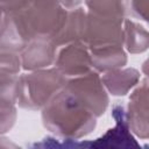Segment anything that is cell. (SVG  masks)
I'll use <instances>...</instances> for the list:
<instances>
[{
	"label": "cell",
	"mask_w": 149,
	"mask_h": 149,
	"mask_svg": "<svg viewBox=\"0 0 149 149\" xmlns=\"http://www.w3.org/2000/svg\"><path fill=\"white\" fill-rule=\"evenodd\" d=\"M0 6L24 44L38 37L51 40L68 13L56 0H0Z\"/></svg>",
	"instance_id": "obj_1"
},
{
	"label": "cell",
	"mask_w": 149,
	"mask_h": 149,
	"mask_svg": "<svg viewBox=\"0 0 149 149\" xmlns=\"http://www.w3.org/2000/svg\"><path fill=\"white\" fill-rule=\"evenodd\" d=\"M41 118L50 133L68 141L88 135L97 126V116L64 86L42 108Z\"/></svg>",
	"instance_id": "obj_2"
},
{
	"label": "cell",
	"mask_w": 149,
	"mask_h": 149,
	"mask_svg": "<svg viewBox=\"0 0 149 149\" xmlns=\"http://www.w3.org/2000/svg\"><path fill=\"white\" fill-rule=\"evenodd\" d=\"M66 80L68 78L55 66L22 73L17 77L16 105L30 111L42 109Z\"/></svg>",
	"instance_id": "obj_3"
},
{
	"label": "cell",
	"mask_w": 149,
	"mask_h": 149,
	"mask_svg": "<svg viewBox=\"0 0 149 149\" xmlns=\"http://www.w3.org/2000/svg\"><path fill=\"white\" fill-rule=\"evenodd\" d=\"M123 20L86 10L84 34L81 42L88 49L123 45Z\"/></svg>",
	"instance_id": "obj_4"
},
{
	"label": "cell",
	"mask_w": 149,
	"mask_h": 149,
	"mask_svg": "<svg viewBox=\"0 0 149 149\" xmlns=\"http://www.w3.org/2000/svg\"><path fill=\"white\" fill-rule=\"evenodd\" d=\"M64 87L80 99L97 118L106 112L109 98L99 72L92 70L84 76L69 78Z\"/></svg>",
	"instance_id": "obj_5"
},
{
	"label": "cell",
	"mask_w": 149,
	"mask_h": 149,
	"mask_svg": "<svg viewBox=\"0 0 149 149\" xmlns=\"http://www.w3.org/2000/svg\"><path fill=\"white\" fill-rule=\"evenodd\" d=\"M54 66L68 79L84 76L93 70L90 50L81 41L71 42L58 48Z\"/></svg>",
	"instance_id": "obj_6"
},
{
	"label": "cell",
	"mask_w": 149,
	"mask_h": 149,
	"mask_svg": "<svg viewBox=\"0 0 149 149\" xmlns=\"http://www.w3.org/2000/svg\"><path fill=\"white\" fill-rule=\"evenodd\" d=\"M139 85V84H137ZM126 111V119L130 132L141 137L148 139V79L147 77L140 81V85L133 91L129 97V102Z\"/></svg>",
	"instance_id": "obj_7"
},
{
	"label": "cell",
	"mask_w": 149,
	"mask_h": 149,
	"mask_svg": "<svg viewBox=\"0 0 149 149\" xmlns=\"http://www.w3.org/2000/svg\"><path fill=\"white\" fill-rule=\"evenodd\" d=\"M58 48L48 37H38L29 41L20 51L21 66L26 71L45 69L54 65Z\"/></svg>",
	"instance_id": "obj_8"
},
{
	"label": "cell",
	"mask_w": 149,
	"mask_h": 149,
	"mask_svg": "<svg viewBox=\"0 0 149 149\" xmlns=\"http://www.w3.org/2000/svg\"><path fill=\"white\" fill-rule=\"evenodd\" d=\"M112 114L115 120V126L108 129L101 137L97 139V141L92 143V146L93 147H112V148L139 147V143L135 141L128 127L125 108L121 105H114L112 109Z\"/></svg>",
	"instance_id": "obj_9"
},
{
	"label": "cell",
	"mask_w": 149,
	"mask_h": 149,
	"mask_svg": "<svg viewBox=\"0 0 149 149\" xmlns=\"http://www.w3.org/2000/svg\"><path fill=\"white\" fill-rule=\"evenodd\" d=\"M19 74L0 76V135L9 132L17 118L16 85Z\"/></svg>",
	"instance_id": "obj_10"
},
{
	"label": "cell",
	"mask_w": 149,
	"mask_h": 149,
	"mask_svg": "<svg viewBox=\"0 0 149 149\" xmlns=\"http://www.w3.org/2000/svg\"><path fill=\"white\" fill-rule=\"evenodd\" d=\"M85 19L86 9H84L81 6L69 9L61 28L54 35L51 41L56 44L57 48H61L71 42L81 41L85 27Z\"/></svg>",
	"instance_id": "obj_11"
},
{
	"label": "cell",
	"mask_w": 149,
	"mask_h": 149,
	"mask_svg": "<svg viewBox=\"0 0 149 149\" xmlns=\"http://www.w3.org/2000/svg\"><path fill=\"white\" fill-rule=\"evenodd\" d=\"M141 80V73L134 68H119L104 72L101 81L108 93L115 97L126 95Z\"/></svg>",
	"instance_id": "obj_12"
},
{
	"label": "cell",
	"mask_w": 149,
	"mask_h": 149,
	"mask_svg": "<svg viewBox=\"0 0 149 149\" xmlns=\"http://www.w3.org/2000/svg\"><path fill=\"white\" fill-rule=\"evenodd\" d=\"M92 68L97 72H107L127 64V51L123 45H109L88 49Z\"/></svg>",
	"instance_id": "obj_13"
},
{
	"label": "cell",
	"mask_w": 149,
	"mask_h": 149,
	"mask_svg": "<svg viewBox=\"0 0 149 149\" xmlns=\"http://www.w3.org/2000/svg\"><path fill=\"white\" fill-rule=\"evenodd\" d=\"M149 47L148 30L130 19L123 20V48L130 54L144 52Z\"/></svg>",
	"instance_id": "obj_14"
},
{
	"label": "cell",
	"mask_w": 149,
	"mask_h": 149,
	"mask_svg": "<svg viewBox=\"0 0 149 149\" xmlns=\"http://www.w3.org/2000/svg\"><path fill=\"white\" fill-rule=\"evenodd\" d=\"M83 2L87 12L119 19L127 17L128 0H83Z\"/></svg>",
	"instance_id": "obj_15"
},
{
	"label": "cell",
	"mask_w": 149,
	"mask_h": 149,
	"mask_svg": "<svg viewBox=\"0 0 149 149\" xmlns=\"http://www.w3.org/2000/svg\"><path fill=\"white\" fill-rule=\"evenodd\" d=\"M21 69L20 52L0 50V76L19 74Z\"/></svg>",
	"instance_id": "obj_16"
},
{
	"label": "cell",
	"mask_w": 149,
	"mask_h": 149,
	"mask_svg": "<svg viewBox=\"0 0 149 149\" xmlns=\"http://www.w3.org/2000/svg\"><path fill=\"white\" fill-rule=\"evenodd\" d=\"M127 16L148 21V0H128Z\"/></svg>",
	"instance_id": "obj_17"
},
{
	"label": "cell",
	"mask_w": 149,
	"mask_h": 149,
	"mask_svg": "<svg viewBox=\"0 0 149 149\" xmlns=\"http://www.w3.org/2000/svg\"><path fill=\"white\" fill-rule=\"evenodd\" d=\"M59 5H62L65 9H73L77 7H80L83 3V0H56Z\"/></svg>",
	"instance_id": "obj_18"
},
{
	"label": "cell",
	"mask_w": 149,
	"mask_h": 149,
	"mask_svg": "<svg viewBox=\"0 0 149 149\" xmlns=\"http://www.w3.org/2000/svg\"><path fill=\"white\" fill-rule=\"evenodd\" d=\"M2 17H3V10H2V8H1V6H0V23H1V21H2Z\"/></svg>",
	"instance_id": "obj_19"
}]
</instances>
